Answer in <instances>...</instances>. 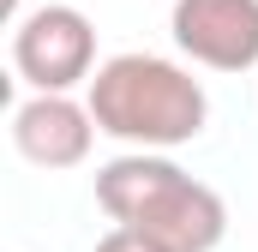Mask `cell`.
Returning a JSON list of instances; mask_svg holds the SVG:
<instances>
[{
	"label": "cell",
	"instance_id": "1",
	"mask_svg": "<svg viewBox=\"0 0 258 252\" xmlns=\"http://www.w3.org/2000/svg\"><path fill=\"white\" fill-rule=\"evenodd\" d=\"M96 204L114 228H138L168 252H216L228 234L222 192L192 180L162 150H126L96 168Z\"/></svg>",
	"mask_w": 258,
	"mask_h": 252
},
{
	"label": "cell",
	"instance_id": "2",
	"mask_svg": "<svg viewBox=\"0 0 258 252\" xmlns=\"http://www.w3.org/2000/svg\"><path fill=\"white\" fill-rule=\"evenodd\" d=\"M84 102H90L96 132L120 138L132 150H162V156L174 144H192L210 120L204 84L180 60H162V54H144V48L102 60Z\"/></svg>",
	"mask_w": 258,
	"mask_h": 252
},
{
	"label": "cell",
	"instance_id": "3",
	"mask_svg": "<svg viewBox=\"0 0 258 252\" xmlns=\"http://www.w3.org/2000/svg\"><path fill=\"white\" fill-rule=\"evenodd\" d=\"M12 66L30 96H72V84L96 78V24L78 6H36L12 24Z\"/></svg>",
	"mask_w": 258,
	"mask_h": 252
},
{
	"label": "cell",
	"instance_id": "4",
	"mask_svg": "<svg viewBox=\"0 0 258 252\" xmlns=\"http://www.w3.org/2000/svg\"><path fill=\"white\" fill-rule=\"evenodd\" d=\"M168 30H174V48L210 72L258 66V0H174Z\"/></svg>",
	"mask_w": 258,
	"mask_h": 252
},
{
	"label": "cell",
	"instance_id": "5",
	"mask_svg": "<svg viewBox=\"0 0 258 252\" xmlns=\"http://www.w3.org/2000/svg\"><path fill=\"white\" fill-rule=\"evenodd\" d=\"M12 144L36 168H78L90 156V144H96L90 102H72V96H24L12 108Z\"/></svg>",
	"mask_w": 258,
	"mask_h": 252
},
{
	"label": "cell",
	"instance_id": "6",
	"mask_svg": "<svg viewBox=\"0 0 258 252\" xmlns=\"http://www.w3.org/2000/svg\"><path fill=\"white\" fill-rule=\"evenodd\" d=\"M96 252H168V246H156V240L138 234V228H108V234L96 240Z\"/></svg>",
	"mask_w": 258,
	"mask_h": 252
}]
</instances>
